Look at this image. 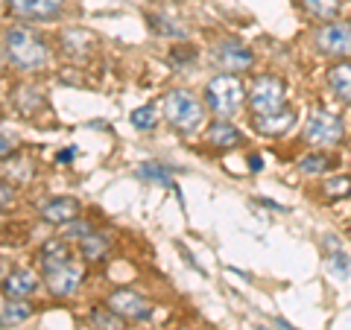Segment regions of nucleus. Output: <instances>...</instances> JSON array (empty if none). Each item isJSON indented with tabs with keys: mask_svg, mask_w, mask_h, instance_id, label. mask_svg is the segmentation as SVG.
Returning a JSON list of instances; mask_svg holds the SVG:
<instances>
[{
	"mask_svg": "<svg viewBox=\"0 0 351 330\" xmlns=\"http://www.w3.org/2000/svg\"><path fill=\"white\" fill-rule=\"evenodd\" d=\"M3 44H6V59L21 71H36L47 62V47H44V41L36 36V32H29L24 27L6 29Z\"/></svg>",
	"mask_w": 351,
	"mask_h": 330,
	"instance_id": "1",
	"label": "nucleus"
},
{
	"mask_svg": "<svg viewBox=\"0 0 351 330\" xmlns=\"http://www.w3.org/2000/svg\"><path fill=\"white\" fill-rule=\"evenodd\" d=\"M322 190H325L328 199H348L351 196V179L348 175H334V179L325 181Z\"/></svg>",
	"mask_w": 351,
	"mask_h": 330,
	"instance_id": "17",
	"label": "nucleus"
},
{
	"mask_svg": "<svg viewBox=\"0 0 351 330\" xmlns=\"http://www.w3.org/2000/svg\"><path fill=\"white\" fill-rule=\"evenodd\" d=\"M29 316H32V307L24 304V301L6 299L3 307H0V322H3V327H15V325H21V322H27Z\"/></svg>",
	"mask_w": 351,
	"mask_h": 330,
	"instance_id": "15",
	"label": "nucleus"
},
{
	"mask_svg": "<svg viewBox=\"0 0 351 330\" xmlns=\"http://www.w3.org/2000/svg\"><path fill=\"white\" fill-rule=\"evenodd\" d=\"M76 214H80V202L71 199V196H62V199H53L41 207V216L47 219V223L53 225H68L76 219Z\"/></svg>",
	"mask_w": 351,
	"mask_h": 330,
	"instance_id": "11",
	"label": "nucleus"
},
{
	"mask_svg": "<svg viewBox=\"0 0 351 330\" xmlns=\"http://www.w3.org/2000/svg\"><path fill=\"white\" fill-rule=\"evenodd\" d=\"M15 147V138H9V131L3 129V144H0V152H3V158L9 155V149Z\"/></svg>",
	"mask_w": 351,
	"mask_h": 330,
	"instance_id": "27",
	"label": "nucleus"
},
{
	"mask_svg": "<svg viewBox=\"0 0 351 330\" xmlns=\"http://www.w3.org/2000/svg\"><path fill=\"white\" fill-rule=\"evenodd\" d=\"M208 140H211V147H217V149H234V147H240L243 135H240V131L232 123H226V120H217V123L208 129Z\"/></svg>",
	"mask_w": 351,
	"mask_h": 330,
	"instance_id": "13",
	"label": "nucleus"
},
{
	"mask_svg": "<svg viewBox=\"0 0 351 330\" xmlns=\"http://www.w3.org/2000/svg\"><path fill=\"white\" fill-rule=\"evenodd\" d=\"M252 50L243 47V44H219L214 50V62L219 64L223 71H243L252 64Z\"/></svg>",
	"mask_w": 351,
	"mask_h": 330,
	"instance_id": "9",
	"label": "nucleus"
},
{
	"mask_svg": "<svg viewBox=\"0 0 351 330\" xmlns=\"http://www.w3.org/2000/svg\"><path fill=\"white\" fill-rule=\"evenodd\" d=\"M108 307L123 316V318H149L152 316V304L144 299V295L132 292V290H117L108 295Z\"/></svg>",
	"mask_w": 351,
	"mask_h": 330,
	"instance_id": "8",
	"label": "nucleus"
},
{
	"mask_svg": "<svg viewBox=\"0 0 351 330\" xmlns=\"http://www.w3.org/2000/svg\"><path fill=\"white\" fill-rule=\"evenodd\" d=\"M123 316H117L112 307L108 310H94L91 313V322H94V327L97 330H123V322H120Z\"/></svg>",
	"mask_w": 351,
	"mask_h": 330,
	"instance_id": "18",
	"label": "nucleus"
},
{
	"mask_svg": "<svg viewBox=\"0 0 351 330\" xmlns=\"http://www.w3.org/2000/svg\"><path fill=\"white\" fill-rule=\"evenodd\" d=\"M205 97H208V105H211L219 117H232L240 108V103H243V85H240V79L232 73H219L208 82Z\"/></svg>",
	"mask_w": 351,
	"mask_h": 330,
	"instance_id": "2",
	"label": "nucleus"
},
{
	"mask_svg": "<svg viewBox=\"0 0 351 330\" xmlns=\"http://www.w3.org/2000/svg\"><path fill=\"white\" fill-rule=\"evenodd\" d=\"M144 179H149V181H156V184H161V187H173V179H170V173L161 167V164H156V161H147V164H141V170H138Z\"/></svg>",
	"mask_w": 351,
	"mask_h": 330,
	"instance_id": "20",
	"label": "nucleus"
},
{
	"mask_svg": "<svg viewBox=\"0 0 351 330\" xmlns=\"http://www.w3.org/2000/svg\"><path fill=\"white\" fill-rule=\"evenodd\" d=\"M132 126L141 129V131H147V129H156V108L152 105H141L132 112Z\"/></svg>",
	"mask_w": 351,
	"mask_h": 330,
	"instance_id": "22",
	"label": "nucleus"
},
{
	"mask_svg": "<svg viewBox=\"0 0 351 330\" xmlns=\"http://www.w3.org/2000/svg\"><path fill=\"white\" fill-rule=\"evenodd\" d=\"M328 170V161L322 158V155H307V158H302V173H307V175H319V173H325Z\"/></svg>",
	"mask_w": 351,
	"mask_h": 330,
	"instance_id": "25",
	"label": "nucleus"
},
{
	"mask_svg": "<svg viewBox=\"0 0 351 330\" xmlns=\"http://www.w3.org/2000/svg\"><path fill=\"white\" fill-rule=\"evenodd\" d=\"M304 3V9L311 15H316V18H334L337 15V0H302Z\"/></svg>",
	"mask_w": 351,
	"mask_h": 330,
	"instance_id": "21",
	"label": "nucleus"
},
{
	"mask_svg": "<svg viewBox=\"0 0 351 330\" xmlns=\"http://www.w3.org/2000/svg\"><path fill=\"white\" fill-rule=\"evenodd\" d=\"M0 193H3V207H9V202H12V193H9V184L0 187Z\"/></svg>",
	"mask_w": 351,
	"mask_h": 330,
	"instance_id": "29",
	"label": "nucleus"
},
{
	"mask_svg": "<svg viewBox=\"0 0 351 330\" xmlns=\"http://www.w3.org/2000/svg\"><path fill=\"white\" fill-rule=\"evenodd\" d=\"M106 249H108V237H103V234H88L82 240V255L91 260H100L106 255Z\"/></svg>",
	"mask_w": 351,
	"mask_h": 330,
	"instance_id": "19",
	"label": "nucleus"
},
{
	"mask_svg": "<svg viewBox=\"0 0 351 330\" xmlns=\"http://www.w3.org/2000/svg\"><path fill=\"white\" fill-rule=\"evenodd\" d=\"M88 234H91V225L88 223H73V225H68V231H64V237H71V240H85Z\"/></svg>",
	"mask_w": 351,
	"mask_h": 330,
	"instance_id": "26",
	"label": "nucleus"
},
{
	"mask_svg": "<svg viewBox=\"0 0 351 330\" xmlns=\"http://www.w3.org/2000/svg\"><path fill=\"white\" fill-rule=\"evenodd\" d=\"M316 44L319 50L328 53V56L337 59H348L351 56V24H325L319 32H316Z\"/></svg>",
	"mask_w": 351,
	"mask_h": 330,
	"instance_id": "6",
	"label": "nucleus"
},
{
	"mask_svg": "<svg viewBox=\"0 0 351 330\" xmlns=\"http://www.w3.org/2000/svg\"><path fill=\"white\" fill-rule=\"evenodd\" d=\"M149 24H152V29H156V32H161V36H179V38H184V29L182 27H170L173 21L161 18V15H149Z\"/></svg>",
	"mask_w": 351,
	"mask_h": 330,
	"instance_id": "23",
	"label": "nucleus"
},
{
	"mask_svg": "<svg viewBox=\"0 0 351 330\" xmlns=\"http://www.w3.org/2000/svg\"><path fill=\"white\" fill-rule=\"evenodd\" d=\"M293 126V112L284 108L278 114H267V117H255V129L261 135H284Z\"/></svg>",
	"mask_w": 351,
	"mask_h": 330,
	"instance_id": "14",
	"label": "nucleus"
},
{
	"mask_svg": "<svg viewBox=\"0 0 351 330\" xmlns=\"http://www.w3.org/2000/svg\"><path fill=\"white\" fill-rule=\"evenodd\" d=\"M76 155V149H64V152H59V161H71Z\"/></svg>",
	"mask_w": 351,
	"mask_h": 330,
	"instance_id": "30",
	"label": "nucleus"
},
{
	"mask_svg": "<svg viewBox=\"0 0 351 330\" xmlns=\"http://www.w3.org/2000/svg\"><path fill=\"white\" fill-rule=\"evenodd\" d=\"M304 138L311 140L313 147L337 144V140L343 138V123H339V117L328 114V112H313L304 123Z\"/></svg>",
	"mask_w": 351,
	"mask_h": 330,
	"instance_id": "5",
	"label": "nucleus"
},
{
	"mask_svg": "<svg viewBox=\"0 0 351 330\" xmlns=\"http://www.w3.org/2000/svg\"><path fill=\"white\" fill-rule=\"evenodd\" d=\"M255 330H269V327H255Z\"/></svg>",
	"mask_w": 351,
	"mask_h": 330,
	"instance_id": "32",
	"label": "nucleus"
},
{
	"mask_svg": "<svg viewBox=\"0 0 351 330\" xmlns=\"http://www.w3.org/2000/svg\"><path fill=\"white\" fill-rule=\"evenodd\" d=\"M164 114H167L170 123L182 131H193L205 117L202 103L188 91H170L164 97Z\"/></svg>",
	"mask_w": 351,
	"mask_h": 330,
	"instance_id": "3",
	"label": "nucleus"
},
{
	"mask_svg": "<svg viewBox=\"0 0 351 330\" xmlns=\"http://www.w3.org/2000/svg\"><path fill=\"white\" fill-rule=\"evenodd\" d=\"M276 325H278V330H293V327H290L287 322H284V318H278V322H276Z\"/></svg>",
	"mask_w": 351,
	"mask_h": 330,
	"instance_id": "31",
	"label": "nucleus"
},
{
	"mask_svg": "<svg viewBox=\"0 0 351 330\" xmlns=\"http://www.w3.org/2000/svg\"><path fill=\"white\" fill-rule=\"evenodd\" d=\"M44 278H47V287L53 295H71L82 281V266L76 260H62L56 266L44 269Z\"/></svg>",
	"mask_w": 351,
	"mask_h": 330,
	"instance_id": "7",
	"label": "nucleus"
},
{
	"mask_svg": "<svg viewBox=\"0 0 351 330\" xmlns=\"http://www.w3.org/2000/svg\"><path fill=\"white\" fill-rule=\"evenodd\" d=\"M3 290H6V299H24V295H32L38 290V278L29 269H18L12 275H6Z\"/></svg>",
	"mask_w": 351,
	"mask_h": 330,
	"instance_id": "12",
	"label": "nucleus"
},
{
	"mask_svg": "<svg viewBox=\"0 0 351 330\" xmlns=\"http://www.w3.org/2000/svg\"><path fill=\"white\" fill-rule=\"evenodd\" d=\"M249 105L258 117L284 112V85L276 76H258L249 91Z\"/></svg>",
	"mask_w": 351,
	"mask_h": 330,
	"instance_id": "4",
	"label": "nucleus"
},
{
	"mask_svg": "<svg viewBox=\"0 0 351 330\" xmlns=\"http://www.w3.org/2000/svg\"><path fill=\"white\" fill-rule=\"evenodd\" d=\"M328 82L346 103H351V64H334L328 73Z\"/></svg>",
	"mask_w": 351,
	"mask_h": 330,
	"instance_id": "16",
	"label": "nucleus"
},
{
	"mask_svg": "<svg viewBox=\"0 0 351 330\" xmlns=\"http://www.w3.org/2000/svg\"><path fill=\"white\" fill-rule=\"evenodd\" d=\"M331 269H334V275H339V278H346V275L351 272V263H348L343 249H334L331 251Z\"/></svg>",
	"mask_w": 351,
	"mask_h": 330,
	"instance_id": "24",
	"label": "nucleus"
},
{
	"mask_svg": "<svg viewBox=\"0 0 351 330\" xmlns=\"http://www.w3.org/2000/svg\"><path fill=\"white\" fill-rule=\"evenodd\" d=\"M261 167H263V164H261V155H252V158H249V170H252V173H258Z\"/></svg>",
	"mask_w": 351,
	"mask_h": 330,
	"instance_id": "28",
	"label": "nucleus"
},
{
	"mask_svg": "<svg viewBox=\"0 0 351 330\" xmlns=\"http://www.w3.org/2000/svg\"><path fill=\"white\" fill-rule=\"evenodd\" d=\"M9 6H12L18 15H24V18L47 21V18H56L59 15L62 0H9Z\"/></svg>",
	"mask_w": 351,
	"mask_h": 330,
	"instance_id": "10",
	"label": "nucleus"
}]
</instances>
